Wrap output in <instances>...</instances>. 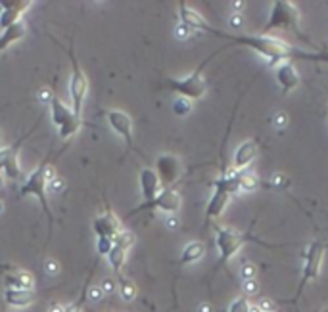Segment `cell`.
<instances>
[{
    "label": "cell",
    "mask_w": 328,
    "mask_h": 312,
    "mask_svg": "<svg viewBox=\"0 0 328 312\" xmlns=\"http://www.w3.org/2000/svg\"><path fill=\"white\" fill-rule=\"evenodd\" d=\"M132 242H134V236H132L131 232H121V234H119V236H117V238L113 240V243H115V245L123 247L125 251L131 249Z\"/></svg>",
    "instance_id": "83f0119b"
},
{
    "label": "cell",
    "mask_w": 328,
    "mask_h": 312,
    "mask_svg": "<svg viewBox=\"0 0 328 312\" xmlns=\"http://www.w3.org/2000/svg\"><path fill=\"white\" fill-rule=\"evenodd\" d=\"M229 193L227 191H223V190H213V195H211V199H209V203H207V207H205V220H211V219H217L223 211H225V207H227V203H229Z\"/></svg>",
    "instance_id": "ac0fdd59"
},
{
    "label": "cell",
    "mask_w": 328,
    "mask_h": 312,
    "mask_svg": "<svg viewBox=\"0 0 328 312\" xmlns=\"http://www.w3.org/2000/svg\"><path fill=\"white\" fill-rule=\"evenodd\" d=\"M255 289H257V285H255V281L252 280H246V293H257V291H255Z\"/></svg>",
    "instance_id": "e575fe53"
},
{
    "label": "cell",
    "mask_w": 328,
    "mask_h": 312,
    "mask_svg": "<svg viewBox=\"0 0 328 312\" xmlns=\"http://www.w3.org/2000/svg\"><path fill=\"white\" fill-rule=\"evenodd\" d=\"M205 33H211L219 38H227L234 44L246 46V48L254 50L255 54L263 56L265 60H269L271 63L288 62V60H295V58L297 60H313V62H328V54H307V52L294 48L292 44H288L280 38L269 36V35H230V33L217 31L211 25Z\"/></svg>",
    "instance_id": "6da1fadb"
},
{
    "label": "cell",
    "mask_w": 328,
    "mask_h": 312,
    "mask_svg": "<svg viewBox=\"0 0 328 312\" xmlns=\"http://www.w3.org/2000/svg\"><path fill=\"white\" fill-rule=\"evenodd\" d=\"M48 270H50V272H52V274H54V272H56V270H58V266H56V264H54V262H48Z\"/></svg>",
    "instance_id": "74e56055"
},
{
    "label": "cell",
    "mask_w": 328,
    "mask_h": 312,
    "mask_svg": "<svg viewBox=\"0 0 328 312\" xmlns=\"http://www.w3.org/2000/svg\"><path fill=\"white\" fill-rule=\"evenodd\" d=\"M250 236H244L230 228H215V243L219 249V266H225L230 259L240 251L244 242H248Z\"/></svg>",
    "instance_id": "52a82bcc"
},
{
    "label": "cell",
    "mask_w": 328,
    "mask_h": 312,
    "mask_svg": "<svg viewBox=\"0 0 328 312\" xmlns=\"http://www.w3.org/2000/svg\"><path fill=\"white\" fill-rule=\"evenodd\" d=\"M327 6H328V4H327Z\"/></svg>",
    "instance_id": "b9f144b4"
},
{
    "label": "cell",
    "mask_w": 328,
    "mask_h": 312,
    "mask_svg": "<svg viewBox=\"0 0 328 312\" xmlns=\"http://www.w3.org/2000/svg\"><path fill=\"white\" fill-rule=\"evenodd\" d=\"M117 281H119V287H121V295L125 301H132L136 297V287L131 280H127L123 274H117Z\"/></svg>",
    "instance_id": "484cf974"
},
{
    "label": "cell",
    "mask_w": 328,
    "mask_h": 312,
    "mask_svg": "<svg viewBox=\"0 0 328 312\" xmlns=\"http://www.w3.org/2000/svg\"><path fill=\"white\" fill-rule=\"evenodd\" d=\"M92 230H94L96 238H108V240H115L123 232L121 222L111 211H108V213H104V215H100L92 220Z\"/></svg>",
    "instance_id": "8fae6325"
},
{
    "label": "cell",
    "mask_w": 328,
    "mask_h": 312,
    "mask_svg": "<svg viewBox=\"0 0 328 312\" xmlns=\"http://www.w3.org/2000/svg\"><path fill=\"white\" fill-rule=\"evenodd\" d=\"M0 186H2V178H0Z\"/></svg>",
    "instance_id": "f35d334b"
},
{
    "label": "cell",
    "mask_w": 328,
    "mask_h": 312,
    "mask_svg": "<svg viewBox=\"0 0 328 312\" xmlns=\"http://www.w3.org/2000/svg\"><path fill=\"white\" fill-rule=\"evenodd\" d=\"M323 255H325V243L323 242H313L307 247L303 268H301V280H299V285H297V291H295V297L292 299V303L297 301V297L301 295V291L305 289L307 283L317 280V276L321 272V264H323Z\"/></svg>",
    "instance_id": "8992f818"
},
{
    "label": "cell",
    "mask_w": 328,
    "mask_h": 312,
    "mask_svg": "<svg viewBox=\"0 0 328 312\" xmlns=\"http://www.w3.org/2000/svg\"><path fill=\"white\" fill-rule=\"evenodd\" d=\"M23 138H25V136H23ZM23 138H19V140L12 146V154H10L8 163H6V169H4V174H6V178H10V180H18V178L21 176V169H19V161H18V152H19V146H21Z\"/></svg>",
    "instance_id": "cb8c5ba5"
},
{
    "label": "cell",
    "mask_w": 328,
    "mask_h": 312,
    "mask_svg": "<svg viewBox=\"0 0 328 312\" xmlns=\"http://www.w3.org/2000/svg\"><path fill=\"white\" fill-rule=\"evenodd\" d=\"M156 173L160 176V182L164 188H173V184L181 176V161L175 156H160L156 161Z\"/></svg>",
    "instance_id": "30bf717a"
},
{
    "label": "cell",
    "mask_w": 328,
    "mask_h": 312,
    "mask_svg": "<svg viewBox=\"0 0 328 312\" xmlns=\"http://www.w3.org/2000/svg\"><path fill=\"white\" fill-rule=\"evenodd\" d=\"M0 211H2V203H0Z\"/></svg>",
    "instance_id": "ab89813d"
},
{
    "label": "cell",
    "mask_w": 328,
    "mask_h": 312,
    "mask_svg": "<svg viewBox=\"0 0 328 312\" xmlns=\"http://www.w3.org/2000/svg\"><path fill=\"white\" fill-rule=\"evenodd\" d=\"M10 154H12V146H10V148H2V150H0V173H4L6 163H8V159H10Z\"/></svg>",
    "instance_id": "d6a6232c"
},
{
    "label": "cell",
    "mask_w": 328,
    "mask_h": 312,
    "mask_svg": "<svg viewBox=\"0 0 328 312\" xmlns=\"http://www.w3.org/2000/svg\"><path fill=\"white\" fill-rule=\"evenodd\" d=\"M50 184H52V190H56V191L62 190V182L60 180H50Z\"/></svg>",
    "instance_id": "d590c367"
},
{
    "label": "cell",
    "mask_w": 328,
    "mask_h": 312,
    "mask_svg": "<svg viewBox=\"0 0 328 312\" xmlns=\"http://www.w3.org/2000/svg\"><path fill=\"white\" fill-rule=\"evenodd\" d=\"M229 312H255V307L248 301V297H240L230 305Z\"/></svg>",
    "instance_id": "4316f807"
},
{
    "label": "cell",
    "mask_w": 328,
    "mask_h": 312,
    "mask_svg": "<svg viewBox=\"0 0 328 312\" xmlns=\"http://www.w3.org/2000/svg\"><path fill=\"white\" fill-rule=\"evenodd\" d=\"M125 257H127V251L113 243V249L109 251V255H108V262L115 270V274H121V268L125 264Z\"/></svg>",
    "instance_id": "d4e9b609"
},
{
    "label": "cell",
    "mask_w": 328,
    "mask_h": 312,
    "mask_svg": "<svg viewBox=\"0 0 328 312\" xmlns=\"http://www.w3.org/2000/svg\"><path fill=\"white\" fill-rule=\"evenodd\" d=\"M31 8V2H2L0 4V29L6 31L8 27L21 21L25 10Z\"/></svg>",
    "instance_id": "7c38bea8"
},
{
    "label": "cell",
    "mask_w": 328,
    "mask_h": 312,
    "mask_svg": "<svg viewBox=\"0 0 328 312\" xmlns=\"http://www.w3.org/2000/svg\"><path fill=\"white\" fill-rule=\"evenodd\" d=\"M48 312H81L79 305H52Z\"/></svg>",
    "instance_id": "1f68e13d"
},
{
    "label": "cell",
    "mask_w": 328,
    "mask_h": 312,
    "mask_svg": "<svg viewBox=\"0 0 328 312\" xmlns=\"http://www.w3.org/2000/svg\"><path fill=\"white\" fill-rule=\"evenodd\" d=\"M25 23L23 21H19V23H16V25H12V27H8L6 31H2L0 35V52L2 50H6L8 46H12L14 42H18L19 38H23V35H25Z\"/></svg>",
    "instance_id": "603a6c76"
},
{
    "label": "cell",
    "mask_w": 328,
    "mask_h": 312,
    "mask_svg": "<svg viewBox=\"0 0 328 312\" xmlns=\"http://www.w3.org/2000/svg\"><path fill=\"white\" fill-rule=\"evenodd\" d=\"M205 243L203 242H190L182 253H181V259H179V264L181 266H186V264H190V262H196L200 260L203 255H205Z\"/></svg>",
    "instance_id": "ffe728a7"
},
{
    "label": "cell",
    "mask_w": 328,
    "mask_h": 312,
    "mask_svg": "<svg viewBox=\"0 0 328 312\" xmlns=\"http://www.w3.org/2000/svg\"><path fill=\"white\" fill-rule=\"evenodd\" d=\"M255 312H261V311H257V309H255Z\"/></svg>",
    "instance_id": "60d3db41"
},
{
    "label": "cell",
    "mask_w": 328,
    "mask_h": 312,
    "mask_svg": "<svg viewBox=\"0 0 328 312\" xmlns=\"http://www.w3.org/2000/svg\"><path fill=\"white\" fill-rule=\"evenodd\" d=\"M240 25H242V17H240V14H234V16H232V19H230V27L238 29Z\"/></svg>",
    "instance_id": "836d02e7"
},
{
    "label": "cell",
    "mask_w": 328,
    "mask_h": 312,
    "mask_svg": "<svg viewBox=\"0 0 328 312\" xmlns=\"http://www.w3.org/2000/svg\"><path fill=\"white\" fill-rule=\"evenodd\" d=\"M148 209H160V211H164V213H177V211L181 209V195H179V191L173 190V188H164L154 201L138 205L136 209H132L131 213H129V217H131V215H136V213H142V211H148Z\"/></svg>",
    "instance_id": "9c48e42d"
},
{
    "label": "cell",
    "mask_w": 328,
    "mask_h": 312,
    "mask_svg": "<svg viewBox=\"0 0 328 312\" xmlns=\"http://www.w3.org/2000/svg\"><path fill=\"white\" fill-rule=\"evenodd\" d=\"M257 156V144L254 140H246L236 148L234 154V169L238 173H242V169H246Z\"/></svg>",
    "instance_id": "e0dca14e"
},
{
    "label": "cell",
    "mask_w": 328,
    "mask_h": 312,
    "mask_svg": "<svg viewBox=\"0 0 328 312\" xmlns=\"http://www.w3.org/2000/svg\"><path fill=\"white\" fill-rule=\"evenodd\" d=\"M71 58V79H69V94H71V104H73V111L81 117L83 111V104L87 98V90H89V81L85 71L81 69L79 62L75 60V56L69 52Z\"/></svg>",
    "instance_id": "ba28073f"
},
{
    "label": "cell",
    "mask_w": 328,
    "mask_h": 312,
    "mask_svg": "<svg viewBox=\"0 0 328 312\" xmlns=\"http://www.w3.org/2000/svg\"><path fill=\"white\" fill-rule=\"evenodd\" d=\"M50 117H52L54 125L58 128V134H60L62 140H69L81 128V117L71 107H67L66 104L56 96L50 102Z\"/></svg>",
    "instance_id": "5b68a950"
},
{
    "label": "cell",
    "mask_w": 328,
    "mask_h": 312,
    "mask_svg": "<svg viewBox=\"0 0 328 312\" xmlns=\"http://www.w3.org/2000/svg\"><path fill=\"white\" fill-rule=\"evenodd\" d=\"M48 178H50V169H48V159L42 161L33 173L27 176V180L21 184L19 193L21 195H35L48 219V228H52V211L48 205V197H46V188H48Z\"/></svg>",
    "instance_id": "3957f363"
},
{
    "label": "cell",
    "mask_w": 328,
    "mask_h": 312,
    "mask_svg": "<svg viewBox=\"0 0 328 312\" xmlns=\"http://www.w3.org/2000/svg\"><path fill=\"white\" fill-rule=\"evenodd\" d=\"M276 83L282 88V92L288 94L292 92L294 88H297L299 85V75L295 71V67L292 63H280L276 67Z\"/></svg>",
    "instance_id": "2e32d148"
},
{
    "label": "cell",
    "mask_w": 328,
    "mask_h": 312,
    "mask_svg": "<svg viewBox=\"0 0 328 312\" xmlns=\"http://www.w3.org/2000/svg\"><path fill=\"white\" fill-rule=\"evenodd\" d=\"M96 249H98V255H102V257H108V255H109V251L113 249V240H108V238H98Z\"/></svg>",
    "instance_id": "4dcf8cb0"
},
{
    "label": "cell",
    "mask_w": 328,
    "mask_h": 312,
    "mask_svg": "<svg viewBox=\"0 0 328 312\" xmlns=\"http://www.w3.org/2000/svg\"><path fill=\"white\" fill-rule=\"evenodd\" d=\"M271 31H292L299 36H303L299 31V10L292 2L276 0L271 6L269 21L263 25V33L269 35ZM305 38V36H303Z\"/></svg>",
    "instance_id": "7a4b0ae2"
},
{
    "label": "cell",
    "mask_w": 328,
    "mask_h": 312,
    "mask_svg": "<svg viewBox=\"0 0 328 312\" xmlns=\"http://www.w3.org/2000/svg\"><path fill=\"white\" fill-rule=\"evenodd\" d=\"M259 186V180L252 174H246L242 173V180H240V190H246V191H252V190H257Z\"/></svg>",
    "instance_id": "f1b7e54d"
},
{
    "label": "cell",
    "mask_w": 328,
    "mask_h": 312,
    "mask_svg": "<svg viewBox=\"0 0 328 312\" xmlns=\"http://www.w3.org/2000/svg\"><path fill=\"white\" fill-rule=\"evenodd\" d=\"M6 289H33V276L27 272H12L4 276Z\"/></svg>",
    "instance_id": "7402d4cb"
},
{
    "label": "cell",
    "mask_w": 328,
    "mask_h": 312,
    "mask_svg": "<svg viewBox=\"0 0 328 312\" xmlns=\"http://www.w3.org/2000/svg\"><path fill=\"white\" fill-rule=\"evenodd\" d=\"M35 301V293L31 289H6L4 303L8 307H27Z\"/></svg>",
    "instance_id": "d6986e66"
},
{
    "label": "cell",
    "mask_w": 328,
    "mask_h": 312,
    "mask_svg": "<svg viewBox=\"0 0 328 312\" xmlns=\"http://www.w3.org/2000/svg\"><path fill=\"white\" fill-rule=\"evenodd\" d=\"M179 17H181V25H184L188 31H207L209 23L203 19V16H200L194 8L186 6V4H179Z\"/></svg>",
    "instance_id": "9a60e30c"
},
{
    "label": "cell",
    "mask_w": 328,
    "mask_h": 312,
    "mask_svg": "<svg viewBox=\"0 0 328 312\" xmlns=\"http://www.w3.org/2000/svg\"><path fill=\"white\" fill-rule=\"evenodd\" d=\"M108 123L109 126L125 140L127 148H132V121L131 117L125 113V111H119V109H109L108 111Z\"/></svg>",
    "instance_id": "4fadbf2b"
},
{
    "label": "cell",
    "mask_w": 328,
    "mask_h": 312,
    "mask_svg": "<svg viewBox=\"0 0 328 312\" xmlns=\"http://www.w3.org/2000/svg\"><path fill=\"white\" fill-rule=\"evenodd\" d=\"M140 191L144 197V203H150L158 197V193L162 191V182L160 176L154 169H142L140 171Z\"/></svg>",
    "instance_id": "5bb4252c"
},
{
    "label": "cell",
    "mask_w": 328,
    "mask_h": 312,
    "mask_svg": "<svg viewBox=\"0 0 328 312\" xmlns=\"http://www.w3.org/2000/svg\"><path fill=\"white\" fill-rule=\"evenodd\" d=\"M40 100H50V102H52V98H50L48 90H40Z\"/></svg>",
    "instance_id": "8d00e7d4"
},
{
    "label": "cell",
    "mask_w": 328,
    "mask_h": 312,
    "mask_svg": "<svg viewBox=\"0 0 328 312\" xmlns=\"http://www.w3.org/2000/svg\"><path fill=\"white\" fill-rule=\"evenodd\" d=\"M240 180H242V173H230V174H223L221 178H217V180H213V190H223V191H227V193H236V191H240Z\"/></svg>",
    "instance_id": "44dd1931"
},
{
    "label": "cell",
    "mask_w": 328,
    "mask_h": 312,
    "mask_svg": "<svg viewBox=\"0 0 328 312\" xmlns=\"http://www.w3.org/2000/svg\"><path fill=\"white\" fill-rule=\"evenodd\" d=\"M190 109H192V105H190V100L179 98V100L173 104V111H175L177 115H186V113H190Z\"/></svg>",
    "instance_id": "f546056e"
},
{
    "label": "cell",
    "mask_w": 328,
    "mask_h": 312,
    "mask_svg": "<svg viewBox=\"0 0 328 312\" xmlns=\"http://www.w3.org/2000/svg\"><path fill=\"white\" fill-rule=\"evenodd\" d=\"M215 54H211L207 60H203V62L200 63L196 67V71L192 73V75H188V77H184V79H167V88H171L173 92H177L181 98H184V100H200L203 94H205V88H207V85H205V79L201 77V69L205 67V63L209 62L211 58H213Z\"/></svg>",
    "instance_id": "277c9868"
}]
</instances>
